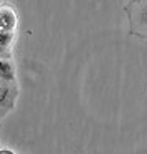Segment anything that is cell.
Returning a JSON list of instances; mask_svg holds the SVG:
<instances>
[{
	"mask_svg": "<svg viewBox=\"0 0 147 154\" xmlns=\"http://www.w3.org/2000/svg\"><path fill=\"white\" fill-rule=\"evenodd\" d=\"M130 35L147 40V0H130L127 5Z\"/></svg>",
	"mask_w": 147,
	"mask_h": 154,
	"instance_id": "6da1fadb",
	"label": "cell"
},
{
	"mask_svg": "<svg viewBox=\"0 0 147 154\" xmlns=\"http://www.w3.org/2000/svg\"><path fill=\"white\" fill-rule=\"evenodd\" d=\"M18 98V85L15 81L0 80V119H4L15 106Z\"/></svg>",
	"mask_w": 147,
	"mask_h": 154,
	"instance_id": "7a4b0ae2",
	"label": "cell"
},
{
	"mask_svg": "<svg viewBox=\"0 0 147 154\" xmlns=\"http://www.w3.org/2000/svg\"><path fill=\"white\" fill-rule=\"evenodd\" d=\"M17 28V15L15 10L10 7H0V30L4 32H15Z\"/></svg>",
	"mask_w": 147,
	"mask_h": 154,
	"instance_id": "3957f363",
	"label": "cell"
},
{
	"mask_svg": "<svg viewBox=\"0 0 147 154\" xmlns=\"http://www.w3.org/2000/svg\"><path fill=\"white\" fill-rule=\"evenodd\" d=\"M14 38H15V32L0 30V58H10Z\"/></svg>",
	"mask_w": 147,
	"mask_h": 154,
	"instance_id": "277c9868",
	"label": "cell"
},
{
	"mask_svg": "<svg viewBox=\"0 0 147 154\" xmlns=\"http://www.w3.org/2000/svg\"><path fill=\"white\" fill-rule=\"evenodd\" d=\"M0 80L15 81V66L10 58H0Z\"/></svg>",
	"mask_w": 147,
	"mask_h": 154,
	"instance_id": "5b68a950",
	"label": "cell"
},
{
	"mask_svg": "<svg viewBox=\"0 0 147 154\" xmlns=\"http://www.w3.org/2000/svg\"><path fill=\"white\" fill-rule=\"evenodd\" d=\"M0 154H14V152L8 151V149H0Z\"/></svg>",
	"mask_w": 147,
	"mask_h": 154,
	"instance_id": "8992f818",
	"label": "cell"
},
{
	"mask_svg": "<svg viewBox=\"0 0 147 154\" xmlns=\"http://www.w3.org/2000/svg\"><path fill=\"white\" fill-rule=\"evenodd\" d=\"M4 2H5V0H0V7H2V5H4Z\"/></svg>",
	"mask_w": 147,
	"mask_h": 154,
	"instance_id": "52a82bcc",
	"label": "cell"
}]
</instances>
